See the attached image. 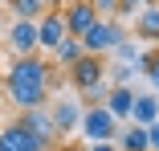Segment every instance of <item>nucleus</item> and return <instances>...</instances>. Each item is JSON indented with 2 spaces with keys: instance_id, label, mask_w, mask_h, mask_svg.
<instances>
[{
  "instance_id": "1",
  "label": "nucleus",
  "mask_w": 159,
  "mask_h": 151,
  "mask_svg": "<svg viewBox=\"0 0 159 151\" xmlns=\"http://www.w3.org/2000/svg\"><path fill=\"white\" fill-rule=\"evenodd\" d=\"M0 78H4L8 102H12L16 110H33V106H45V98H49L53 66L45 62L41 53H33V57H12V66L0 74Z\"/></svg>"
},
{
  "instance_id": "2",
  "label": "nucleus",
  "mask_w": 159,
  "mask_h": 151,
  "mask_svg": "<svg viewBox=\"0 0 159 151\" xmlns=\"http://www.w3.org/2000/svg\"><path fill=\"white\" fill-rule=\"evenodd\" d=\"M66 82L78 90V94L94 106L106 98V57H94V53H82L78 62L66 70Z\"/></svg>"
},
{
  "instance_id": "3",
  "label": "nucleus",
  "mask_w": 159,
  "mask_h": 151,
  "mask_svg": "<svg viewBox=\"0 0 159 151\" xmlns=\"http://www.w3.org/2000/svg\"><path fill=\"white\" fill-rule=\"evenodd\" d=\"M126 41V29L118 25V16H110V21H94L90 29H86V33L78 37V45H82V53H94V57H106L114 45H122Z\"/></svg>"
},
{
  "instance_id": "4",
  "label": "nucleus",
  "mask_w": 159,
  "mask_h": 151,
  "mask_svg": "<svg viewBox=\"0 0 159 151\" xmlns=\"http://www.w3.org/2000/svg\"><path fill=\"white\" fill-rule=\"evenodd\" d=\"M78 131L86 135V143H114V135H118V123L110 118V110H106L102 102H94V106H82Z\"/></svg>"
},
{
  "instance_id": "5",
  "label": "nucleus",
  "mask_w": 159,
  "mask_h": 151,
  "mask_svg": "<svg viewBox=\"0 0 159 151\" xmlns=\"http://www.w3.org/2000/svg\"><path fill=\"white\" fill-rule=\"evenodd\" d=\"M16 123H20V127H25L29 135H33V139H37L41 147H53V143L61 139V135H57V127H53V118H49V110H45V106H33V110H20V114H16Z\"/></svg>"
},
{
  "instance_id": "6",
  "label": "nucleus",
  "mask_w": 159,
  "mask_h": 151,
  "mask_svg": "<svg viewBox=\"0 0 159 151\" xmlns=\"http://www.w3.org/2000/svg\"><path fill=\"white\" fill-rule=\"evenodd\" d=\"M66 37H70V33H66V21H61V8H45L41 21H37V53H41V49L53 53Z\"/></svg>"
},
{
  "instance_id": "7",
  "label": "nucleus",
  "mask_w": 159,
  "mask_h": 151,
  "mask_svg": "<svg viewBox=\"0 0 159 151\" xmlns=\"http://www.w3.org/2000/svg\"><path fill=\"white\" fill-rule=\"evenodd\" d=\"M8 53L12 57H33L37 53V21H12L8 25Z\"/></svg>"
},
{
  "instance_id": "8",
  "label": "nucleus",
  "mask_w": 159,
  "mask_h": 151,
  "mask_svg": "<svg viewBox=\"0 0 159 151\" xmlns=\"http://www.w3.org/2000/svg\"><path fill=\"white\" fill-rule=\"evenodd\" d=\"M61 21H66V33L70 37H82L86 29L98 21V12H94L90 0H78V4H66V8H61Z\"/></svg>"
},
{
  "instance_id": "9",
  "label": "nucleus",
  "mask_w": 159,
  "mask_h": 151,
  "mask_svg": "<svg viewBox=\"0 0 159 151\" xmlns=\"http://www.w3.org/2000/svg\"><path fill=\"white\" fill-rule=\"evenodd\" d=\"M49 118H53L57 135L66 139V135L78 127V118H82V102H74V98H61V94H57V102L49 106Z\"/></svg>"
},
{
  "instance_id": "10",
  "label": "nucleus",
  "mask_w": 159,
  "mask_h": 151,
  "mask_svg": "<svg viewBox=\"0 0 159 151\" xmlns=\"http://www.w3.org/2000/svg\"><path fill=\"white\" fill-rule=\"evenodd\" d=\"M102 106L110 110V118H114V123H131L135 90H131V86H110V90H106V98H102Z\"/></svg>"
},
{
  "instance_id": "11",
  "label": "nucleus",
  "mask_w": 159,
  "mask_h": 151,
  "mask_svg": "<svg viewBox=\"0 0 159 151\" xmlns=\"http://www.w3.org/2000/svg\"><path fill=\"white\" fill-rule=\"evenodd\" d=\"M0 151H49V147H41V143H37V139L12 118V123L0 131Z\"/></svg>"
},
{
  "instance_id": "12",
  "label": "nucleus",
  "mask_w": 159,
  "mask_h": 151,
  "mask_svg": "<svg viewBox=\"0 0 159 151\" xmlns=\"http://www.w3.org/2000/svg\"><path fill=\"white\" fill-rule=\"evenodd\" d=\"M135 37L159 45V4H155V0H151V4H143V8L135 12Z\"/></svg>"
},
{
  "instance_id": "13",
  "label": "nucleus",
  "mask_w": 159,
  "mask_h": 151,
  "mask_svg": "<svg viewBox=\"0 0 159 151\" xmlns=\"http://www.w3.org/2000/svg\"><path fill=\"white\" fill-rule=\"evenodd\" d=\"M155 118H159V94H135L131 123H135V127H151Z\"/></svg>"
},
{
  "instance_id": "14",
  "label": "nucleus",
  "mask_w": 159,
  "mask_h": 151,
  "mask_svg": "<svg viewBox=\"0 0 159 151\" xmlns=\"http://www.w3.org/2000/svg\"><path fill=\"white\" fill-rule=\"evenodd\" d=\"M114 151H147V131L135 127V123H126V127L114 135Z\"/></svg>"
},
{
  "instance_id": "15",
  "label": "nucleus",
  "mask_w": 159,
  "mask_h": 151,
  "mask_svg": "<svg viewBox=\"0 0 159 151\" xmlns=\"http://www.w3.org/2000/svg\"><path fill=\"white\" fill-rule=\"evenodd\" d=\"M53 8L49 0H8V12L12 21H41V12Z\"/></svg>"
},
{
  "instance_id": "16",
  "label": "nucleus",
  "mask_w": 159,
  "mask_h": 151,
  "mask_svg": "<svg viewBox=\"0 0 159 151\" xmlns=\"http://www.w3.org/2000/svg\"><path fill=\"white\" fill-rule=\"evenodd\" d=\"M78 57H82V45H78V37H66V41H61V45L53 49V62H49V66H66V70H70V66L78 62Z\"/></svg>"
},
{
  "instance_id": "17",
  "label": "nucleus",
  "mask_w": 159,
  "mask_h": 151,
  "mask_svg": "<svg viewBox=\"0 0 159 151\" xmlns=\"http://www.w3.org/2000/svg\"><path fill=\"white\" fill-rule=\"evenodd\" d=\"M139 70H143V78L151 82V94H159V49H151V53L139 57Z\"/></svg>"
},
{
  "instance_id": "18",
  "label": "nucleus",
  "mask_w": 159,
  "mask_h": 151,
  "mask_svg": "<svg viewBox=\"0 0 159 151\" xmlns=\"http://www.w3.org/2000/svg\"><path fill=\"white\" fill-rule=\"evenodd\" d=\"M110 53H114V62H118V66L139 70V57H143V53H139V45H135V41H122V45H114Z\"/></svg>"
},
{
  "instance_id": "19",
  "label": "nucleus",
  "mask_w": 159,
  "mask_h": 151,
  "mask_svg": "<svg viewBox=\"0 0 159 151\" xmlns=\"http://www.w3.org/2000/svg\"><path fill=\"white\" fill-rule=\"evenodd\" d=\"M94 4V12H98L102 21H110V16H118V0H90Z\"/></svg>"
},
{
  "instance_id": "20",
  "label": "nucleus",
  "mask_w": 159,
  "mask_h": 151,
  "mask_svg": "<svg viewBox=\"0 0 159 151\" xmlns=\"http://www.w3.org/2000/svg\"><path fill=\"white\" fill-rule=\"evenodd\" d=\"M143 4H151V0H118V16H135Z\"/></svg>"
},
{
  "instance_id": "21",
  "label": "nucleus",
  "mask_w": 159,
  "mask_h": 151,
  "mask_svg": "<svg viewBox=\"0 0 159 151\" xmlns=\"http://www.w3.org/2000/svg\"><path fill=\"white\" fill-rule=\"evenodd\" d=\"M143 131H147V151H159V118L151 127H143Z\"/></svg>"
},
{
  "instance_id": "22",
  "label": "nucleus",
  "mask_w": 159,
  "mask_h": 151,
  "mask_svg": "<svg viewBox=\"0 0 159 151\" xmlns=\"http://www.w3.org/2000/svg\"><path fill=\"white\" fill-rule=\"evenodd\" d=\"M82 151H114V143H82Z\"/></svg>"
},
{
  "instance_id": "23",
  "label": "nucleus",
  "mask_w": 159,
  "mask_h": 151,
  "mask_svg": "<svg viewBox=\"0 0 159 151\" xmlns=\"http://www.w3.org/2000/svg\"><path fill=\"white\" fill-rule=\"evenodd\" d=\"M49 151H82V143H61V147H49Z\"/></svg>"
},
{
  "instance_id": "24",
  "label": "nucleus",
  "mask_w": 159,
  "mask_h": 151,
  "mask_svg": "<svg viewBox=\"0 0 159 151\" xmlns=\"http://www.w3.org/2000/svg\"><path fill=\"white\" fill-rule=\"evenodd\" d=\"M57 4H78V0H57Z\"/></svg>"
},
{
  "instance_id": "25",
  "label": "nucleus",
  "mask_w": 159,
  "mask_h": 151,
  "mask_svg": "<svg viewBox=\"0 0 159 151\" xmlns=\"http://www.w3.org/2000/svg\"><path fill=\"white\" fill-rule=\"evenodd\" d=\"M0 74H4V62H0Z\"/></svg>"
},
{
  "instance_id": "26",
  "label": "nucleus",
  "mask_w": 159,
  "mask_h": 151,
  "mask_svg": "<svg viewBox=\"0 0 159 151\" xmlns=\"http://www.w3.org/2000/svg\"><path fill=\"white\" fill-rule=\"evenodd\" d=\"M155 4H159V0H155Z\"/></svg>"
}]
</instances>
